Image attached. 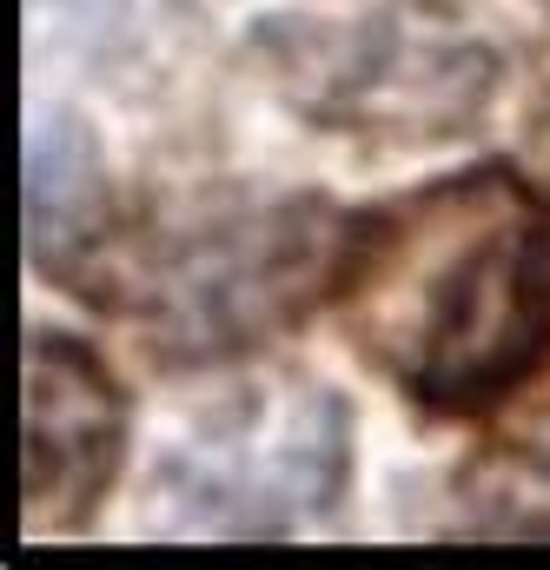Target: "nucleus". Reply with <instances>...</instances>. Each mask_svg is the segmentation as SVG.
I'll return each instance as SVG.
<instances>
[{"label": "nucleus", "mask_w": 550, "mask_h": 570, "mask_svg": "<svg viewBox=\"0 0 550 570\" xmlns=\"http://www.w3.org/2000/svg\"><path fill=\"white\" fill-rule=\"evenodd\" d=\"M332 305L424 412H498L550 372V193L518 166H471L345 219Z\"/></svg>", "instance_id": "1"}, {"label": "nucleus", "mask_w": 550, "mask_h": 570, "mask_svg": "<svg viewBox=\"0 0 550 570\" xmlns=\"http://www.w3.org/2000/svg\"><path fill=\"white\" fill-rule=\"evenodd\" d=\"M338 239L345 219H332L318 199H213L134 226L107 206L53 266V279L120 318H139L166 358H226L332 292Z\"/></svg>", "instance_id": "2"}, {"label": "nucleus", "mask_w": 550, "mask_h": 570, "mask_svg": "<svg viewBox=\"0 0 550 570\" xmlns=\"http://www.w3.org/2000/svg\"><path fill=\"white\" fill-rule=\"evenodd\" d=\"M352 484V412L305 379H266L199 412L159 458V504L179 531L278 538Z\"/></svg>", "instance_id": "3"}, {"label": "nucleus", "mask_w": 550, "mask_h": 570, "mask_svg": "<svg viewBox=\"0 0 550 570\" xmlns=\"http://www.w3.org/2000/svg\"><path fill=\"white\" fill-rule=\"evenodd\" d=\"M266 47L285 100H298L332 134H379L405 146L444 140L464 134L498 87L491 47L399 13H365L352 27H278Z\"/></svg>", "instance_id": "4"}, {"label": "nucleus", "mask_w": 550, "mask_h": 570, "mask_svg": "<svg viewBox=\"0 0 550 570\" xmlns=\"http://www.w3.org/2000/svg\"><path fill=\"white\" fill-rule=\"evenodd\" d=\"M127 458V392L67 332H33L27 345V458H20V524L53 538L100 511Z\"/></svg>", "instance_id": "5"}]
</instances>
